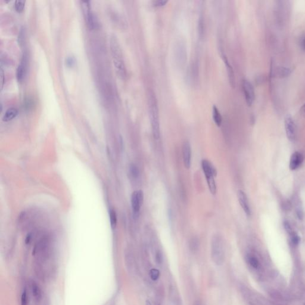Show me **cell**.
Returning <instances> with one entry per match:
<instances>
[{
    "label": "cell",
    "mask_w": 305,
    "mask_h": 305,
    "mask_svg": "<svg viewBox=\"0 0 305 305\" xmlns=\"http://www.w3.org/2000/svg\"><path fill=\"white\" fill-rule=\"evenodd\" d=\"M148 101L149 116L151 125L152 135H153L155 139H158L160 136L159 113L157 99L153 91H149Z\"/></svg>",
    "instance_id": "1"
},
{
    "label": "cell",
    "mask_w": 305,
    "mask_h": 305,
    "mask_svg": "<svg viewBox=\"0 0 305 305\" xmlns=\"http://www.w3.org/2000/svg\"><path fill=\"white\" fill-rule=\"evenodd\" d=\"M110 47L113 63L120 77L124 79L126 76V69L123 58L122 50L116 38L112 37L110 40Z\"/></svg>",
    "instance_id": "2"
},
{
    "label": "cell",
    "mask_w": 305,
    "mask_h": 305,
    "mask_svg": "<svg viewBox=\"0 0 305 305\" xmlns=\"http://www.w3.org/2000/svg\"><path fill=\"white\" fill-rule=\"evenodd\" d=\"M211 256L214 263L221 265L225 260L224 243L222 237L218 235L215 236L211 242Z\"/></svg>",
    "instance_id": "3"
},
{
    "label": "cell",
    "mask_w": 305,
    "mask_h": 305,
    "mask_svg": "<svg viewBox=\"0 0 305 305\" xmlns=\"http://www.w3.org/2000/svg\"><path fill=\"white\" fill-rule=\"evenodd\" d=\"M201 168L211 194H215L217 190L215 180V177L217 175L216 168L209 161L206 159L202 161Z\"/></svg>",
    "instance_id": "4"
},
{
    "label": "cell",
    "mask_w": 305,
    "mask_h": 305,
    "mask_svg": "<svg viewBox=\"0 0 305 305\" xmlns=\"http://www.w3.org/2000/svg\"><path fill=\"white\" fill-rule=\"evenodd\" d=\"M175 58L176 63L180 67L185 66L187 61V50L185 44L179 41L175 48Z\"/></svg>",
    "instance_id": "5"
},
{
    "label": "cell",
    "mask_w": 305,
    "mask_h": 305,
    "mask_svg": "<svg viewBox=\"0 0 305 305\" xmlns=\"http://www.w3.org/2000/svg\"><path fill=\"white\" fill-rule=\"evenodd\" d=\"M144 201V193L142 190H136L132 193L131 197V206L135 216L139 214Z\"/></svg>",
    "instance_id": "6"
},
{
    "label": "cell",
    "mask_w": 305,
    "mask_h": 305,
    "mask_svg": "<svg viewBox=\"0 0 305 305\" xmlns=\"http://www.w3.org/2000/svg\"><path fill=\"white\" fill-rule=\"evenodd\" d=\"M82 6L84 12V15L85 18V20L87 21V25L88 27L91 29H95L97 27V20L96 19V16H94V13L92 12L89 2L88 1H83L82 2Z\"/></svg>",
    "instance_id": "7"
},
{
    "label": "cell",
    "mask_w": 305,
    "mask_h": 305,
    "mask_svg": "<svg viewBox=\"0 0 305 305\" xmlns=\"http://www.w3.org/2000/svg\"><path fill=\"white\" fill-rule=\"evenodd\" d=\"M242 87L246 103L249 106H251L253 103L255 98L254 88L252 84L246 80H244L243 81Z\"/></svg>",
    "instance_id": "8"
},
{
    "label": "cell",
    "mask_w": 305,
    "mask_h": 305,
    "mask_svg": "<svg viewBox=\"0 0 305 305\" xmlns=\"http://www.w3.org/2000/svg\"><path fill=\"white\" fill-rule=\"evenodd\" d=\"M284 126L287 136L290 141H294L296 138V125L292 117L287 115L285 117Z\"/></svg>",
    "instance_id": "9"
},
{
    "label": "cell",
    "mask_w": 305,
    "mask_h": 305,
    "mask_svg": "<svg viewBox=\"0 0 305 305\" xmlns=\"http://www.w3.org/2000/svg\"><path fill=\"white\" fill-rule=\"evenodd\" d=\"M182 159L184 166L189 169L191 165V147L188 141H185L182 145Z\"/></svg>",
    "instance_id": "10"
},
{
    "label": "cell",
    "mask_w": 305,
    "mask_h": 305,
    "mask_svg": "<svg viewBox=\"0 0 305 305\" xmlns=\"http://www.w3.org/2000/svg\"><path fill=\"white\" fill-rule=\"evenodd\" d=\"M237 197L239 203L244 212L247 216H250L251 215V210L247 195L243 191L239 190L237 192Z\"/></svg>",
    "instance_id": "11"
},
{
    "label": "cell",
    "mask_w": 305,
    "mask_h": 305,
    "mask_svg": "<svg viewBox=\"0 0 305 305\" xmlns=\"http://www.w3.org/2000/svg\"><path fill=\"white\" fill-rule=\"evenodd\" d=\"M303 156L301 153L298 151L294 152L290 158L289 164L290 169L292 171H294L298 168L303 163Z\"/></svg>",
    "instance_id": "12"
},
{
    "label": "cell",
    "mask_w": 305,
    "mask_h": 305,
    "mask_svg": "<svg viewBox=\"0 0 305 305\" xmlns=\"http://www.w3.org/2000/svg\"><path fill=\"white\" fill-rule=\"evenodd\" d=\"M222 58H223V61H224V63L225 64L226 69L227 70L229 82H230L231 86L234 87L235 83H236V79H235V75H234L233 68L231 66V65L230 64V62H229V61L225 55L223 54L222 55Z\"/></svg>",
    "instance_id": "13"
},
{
    "label": "cell",
    "mask_w": 305,
    "mask_h": 305,
    "mask_svg": "<svg viewBox=\"0 0 305 305\" xmlns=\"http://www.w3.org/2000/svg\"><path fill=\"white\" fill-rule=\"evenodd\" d=\"M26 58L25 57H23V61H22L20 64L19 65L16 72V77L19 82H22L25 77L26 70Z\"/></svg>",
    "instance_id": "14"
},
{
    "label": "cell",
    "mask_w": 305,
    "mask_h": 305,
    "mask_svg": "<svg viewBox=\"0 0 305 305\" xmlns=\"http://www.w3.org/2000/svg\"><path fill=\"white\" fill-rule=\"evenodd\" d=\"M31 290L33 297L36 301H40L42 298V291L39 285L35 281L31 283Z\"/></svg>",
    "instance_id": "15"
},
{
    "label": "cell",
    "mask_w": 305,
    "mask_h": 305,
    "mask_svg": "<svg viewBox=\"0 0 305 305\" xmlns=\"http://www.w3.org/2000/svg\"><path fill=\"white\" fill-rule=\"evenodd\" d=\"M274 71L275 72H274V75L275 74L279 78H284L287 77L288 76H289L291 74L292 69L288 67L281 66L277 67V69Z\"/></svg>",
    "instance_id": "16"
},
{
    "label": "cell",
    "mask_w": 305,
    "mask_h": 305,
    "mask_svg": "<svg viewBox=\"0 0 305 305\" xmlns=\"http://www.w3.org/2000/svg\"><path fill=\"white\" fill-rule=\"evenodd\" d=\"M18 115V110L17 109L12 107L9 109L4 113L3 120L4 122H9L15 118Z\"/></svg>",
    "instance_id": "17"
},
{
    "label": "cell",
    "mask_w": 305,
    "mask_h": 305,
    "mask_svg": "<svg viewBox=\"0 0 305 305\" xmlns=\"http://www.w3.org/2000/svg\"><path fill=\"white\" fill-rule=\"evenodd\" d=\"M212 117L214 122L217 126H220L222 124V117L217 107L214 106L212 109Z\"/></svg>",
    "instance_id": "18"
},
{
    "label": "cell",
    "mask_w": 305,
    "mask_h": 305,
    "mask_svg": "<svg viewBox=\"0 0 305 305\" xmlns=\"http://www.w3.org/2000/svg\"><path fill=\"white\" fill-rule=\"evenodd\" d=\"M109 219L112 228L115 229L117 224V215L116 212L113 209H110L109 210Z\"/></svg>",
    "instance_id": "19"
},
{
    "label": "cell",
    "mask_w": 305,
    "mask_h": 305,
    "mask_svg": "<svg viewBox=\"0 0 305 305\" xmlns=\"http://www.w3.org/2000/svg\"><path fill=\"white\" fill-rule=\"evenodd\" d=\"M198 31L199 37L200 38H203L205 31V25H204V20L203 17H200L198 20Z\"/></svg>",
    "instance_id": "20"
},
{
    "label": "cell",
    "mask_w": 305,
    "mask_h": 305,
    "mask_svg": "<svg viewBox=\"0 0 305 305\" xmlns=\"http://www.w3.org/2000/svg\"><path fill=\"white\" fill-rule=\"evenodd\" d=\"M129 172L133 178H137L139 175V171L136 166L134 164L131 165L129 167Z\"/></svg>",
    "instance_id": "21"
},
{
    "label": "cell",
    "mask_w": 305,
    "mask_h": 305,
    "mask_svg": "<svg viewBox=\"0 0 305 305\" xmlns=\"http://www.w3.org/2000/svg\"><path fill=\"white\" fill-rule=\"evenodd\" d=\"M25 1H23V0H17L15 2V5L16 10L19 13H21L22 12H23L25 7Z\"/></svg>",
    "instance_id": "22"
},
{
    "label": "cell",
    "mask_w": 305,
    "mask_h": 305,
    "mask_svg": "<svg viewBox=\"0 0 305 305\" xmlns=\"http://www.w3.org/2000/svg\"><path fill=\"white\" fill-rule=\"evenodd\" d=\"M248 261L250 265L254 268H258L259 265V263L256 258L253 256H250L248 258Z\"/></svg>",
    "instance_id": "23"
},
{
    "label": "cell",
    "mask_w": 305,
    "mask_h": 305,
    "mask_svg": "<svg viewBox=\"0 0 305 305\" xmlns=\"http://www.w3.org/2000/svg\"><path fill=\"white\" fill-rule=\"evenodd\" d=\"M150 276L152 280L156 281L160 276V272L157 269H151L150 271Z\"/></svg>",
    "instance_id": "24"
},
{
    "label": "cell",
    "mask_w": 305,
    "mask_h": 305,
    "mask_svg": "<svg viewBox=\"0 0 305 305\" xmlns=\"http://www.w3.org/2000/svg\"><path fill=\"white\" fill-rule=\"evenodd\" d=\"M190 248L193 251H196L198 248L199 242L197 238H193L190 242Z\"/></svg>",
    "instance_id": "25"
},
{
    "label": "cell",
    "mask_w": 305,
    "mask_h": 305,
    "mask_svg": "<svg viewBox=\"0 0 305 305\" xmlns=\"http://www.w3.org/2000/svg\"><path fill=\"white\" fill-rule=\"evenodd\" d=\"M283 224H284V227L285 228V230L291 236L294 232H293V228H292L290 223L288 221H284Z\"/></svg>",
    "instance_id": "26"
},
{
    "label": "cell",
    "mask_w": 305,
    "mask_h": 305,
    "mask_svg": "<svg viewBox=\"0 0 305 305\" xmlns=\"http://www.w3.org/2000/svg\"><path fill=\"white\" fill-rule=\"evenodd\" d=\"M152 3L155 7H161L165 6L168 3V1H166V0H155V1H153Z\"/></svg>",
    "instance_id": "27"
},
{
    "label": "cell",
    "mask_w": 305,
    "mask_h": 305,
    "mask_svg": "<svg viewBox=\"0 0 305 305\" xmlns=\"http://www.w3.org/2000/svg\"><path fill=\"white\" fill-rule=\"evenodd\" d=\"M28 295L26 290H25L21 296V301H20V304L21 305H28Z\"/></svg>",
    "instance_id": "28"
},
{
    "label": "cell",
    "mask_w": 305,
    "mask_h": 305,
    "mask_svg": "<svg viewBox=\"0 0 305 305\" xmlns=\"http://www.w3.org/2000/svg\"><path fill=\"white\" fill-rule=\"evenodd\" d=\"M75 64L74 58L72 56H69L66 58V65L69 67H73Z\"/></svg>",
    "instance_id": "29"
},
{
    "label": "cell",
    "mask_w": 305,
    "mask_h": 305,
    "mask_svg": "<svg viewBox=\"0 0 305 305\" xmlns=\"http://www.w3.org/2000/svg\"><path fill=\"white\" fill-rule=\"evenodd\" d=\"M291 240H292V242H293V243L295 244H297L300 242V237H298V236L296 233H293L291 235Z\"/></svg>",
    "instance_id": "30"
},
{
    "label": "cell",
    "mask_w": 305,
    "mask_h": 305,
    "mask_svg": "<svg viewBox=\"0 0 305 305\" xmlns=\"http://www.w3.org/2000/svg\"><path fill=\"white\" fill-rule=\"evenodd\" d=\"M299 44L300 48L305 51V34H303L300 38Z\"/></svg>",
    "instance_id": "31"
},
{
    "label": "cell",
    "mask_w": 305,
    "mask_h": 305,
    "mask_svg": "<svg viewBox=\"0 0 305 305\" xmlns=\"http://www.w3.org/2000/svg\"><path fill=\"white\" fill-rule=\"evenodd\" d=\"M24 31L23 29H22L20 32V34H19V42L20 44H22V42H23V38H24Z\"/></svg>",
    "instance_id": "32"
},
{
    "label": "cell",
    "mask_w": 305,
    "mask_h": 305,
    "mask_svg": "<svg viewBox=\"0 0 305 305\" xmlns=\"http://www.w3.org/2000/svg\"><path fill=\"white\" fill-rule=\"evenodd\" d=\"M25 106L27 107V109H30L33 106V101L32 100H31L30 99H28V100L26 101Z\"/></svg>",
    "instance_id": "33"
},
{
    "label": "cell",
    "mask_w": 305,
    "mask_h": 305,
    "mask_svg": "<svg viewBox=\"0 0 305 305\" xmlns=\"http://www.w3.org/2000/svg\"><path fill=\"white\" fill-rule=\"evenodd\" d=\"M300 112L301 116H303L304 117H305V103L301 107L300 109Z\"/></svg>",
    "instance_id": "34"
},
{
    "label": "cell",
    "mask_w": 305,
    "mask_h": 305,
    "mask_svg": "<svg viewBox=\"0 0 305 305\" xmlns=\"http://www.w3.org/2000/svg\"><path fill=\"white\" fill-rule=\"evenodd\" d=\"M145 305H152V304H151V301H150V300H147L146 301V303H145Z\"/></svg>",
    "instance_id": "35"
},
{
    "label": "cell",
    "mask_w": 305,
    "mask_h": 305,
    "mask_svg": "<svg viewBox=\"0 0 305 305\" xmlns=\"http://www.w3.org/2000/svg\"><path fill=\"white\" fill-rule=\"evenodd\" d=\"M304 305H305V304H304Z\"/></svg>",
    "instance_id": "36"
}]
</instances>
